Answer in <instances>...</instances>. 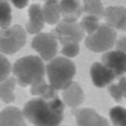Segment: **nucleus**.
I'll return each instance as SVG.
<instances>
[{"label": "nucleus", "instance_id": "bb28decb", "mask_svg": "<svg viewBox=\"0 0 126 126\" xmlns=\"http://www.w3.org/2000/svg\"><path fill=\"white\" fill-rule=\"evenodd\" d=\"M13 3V4L15 6L17 9H24V7H26V6L28 5V3L29 2L28 1H13L12 2Z\"/></svg>", "mask_w": 126, "mask_h": 126}, {"label": "nucleus", "instance_id": "a878e982", "mask_svg": "<svg viewBox=\"0 0 126 126\" xmlns=\"http://www.w3.org/2000/svg\"><path fill=\"white\" fill-rule=\"evenodd\" d=\"M115 46H116V50L126 54V36H123L120 39L117 40Z\"/></svg>", "mask_w": 126, "mask_h": 126}, {"label": "nucleus", "instance_id": "9d476101", "mask_svg": "<svg viewBox=\"0 0 126 126\" xmlns=\"http://www.w3.org/2000/svg\"><path fill=\"white\" fill-rule=\"evenodd\" d=\"M90 76L93 85L98 88L108 87L116 78L115 75L109 68L98 62L93 63L90 68Z\"/></svg>", "mask_w": 126, "mask_h": 126}, {"label": "nucleus", "instance_id": "9b49d317", "mask_svg": "<svg viewBox=\"0 0 126 126\" xmlns=\"http://www.w3.org/2000/svg\"><path fill=\"white\" fill-rule=\"evenodd\" d=\"M106 24L114 30H126V8L124 6H109L105 9Z\"/></svg>", "mask_w": 126, "mask_h": 126}, {"label": "nucleus", "instance_id": "c756f323", "mask_svg": "<svg viewBox=\"0 0 126 126\" xmlns=\"http://www.w3.org/2000/svg\"><path fill=\"white\" fill-rule=\"evenodd\" d=\"M63 126H68V125H63Z\"/></svg>", "mask_w": 126, "mask_h": 126}, {"label": "nucleus", "instance_id": "6ab92c4d", "mask_svg": "<svg viewBox=\"0 0 126 126\" xmlns=\"http://www.w3.org/2000/svg\"><path fill=\"white\" fill-rule=\"evenodd\" d=\"M82 12L86 13L87 15L95 16L97 19H101L104 17L105 9L103 3L98 0H86L83 1Z\"/></svg>", "mask_w": 126, "mask_h": 126}, {"label": "nucleus", "instance_id": "f257e3e1", "mask_svg": "<svg viewBox=\"0 0 126 126\" xmlns=\"http://www.w3.org/2000/svg\"><path fill=\"white\" fill-rule=\"evenodd\" d=\"M64 103L59 97L43 99L36 97L25 103L24 119L34 126H59L64 118Z\"/></svg>", "mask_w": 126, "mask_h": 126}, {"label": "nucleus", "instance_id": "2eb2a0df", "mask_svg": "<svg viewBox=\"0 0 126 126\" xmlns=\"http://www.w3.org/2000/svg\"><path fill=\"white\" fill-rule=\"evenodd\" d=\"M24 124L23 112L18 108L9 106L0 112V126H22Z\"/></svg>", "mask_w": 126, "mask_h": 126}, {"label": "nucleus", "instance_id": "b1692460", "mask_svg": "<svg viewBox=\"0 0 126 126\" xmlns=\"http://www.w3.org/2000/svg\"><path fill=\"white\" fill-rule=\"evenodd\" d=\"M12 70V66L9 61L0 53V82L9 78V75Z\"/></svg>", "mask_w": 126, "mask_h": 126}, {"label": "nucleus", "instance_id": "f8f14e48", "mask_svg": "<svg viewBox=\"0 0 126 126\" xmlns=\"http://www.w3.org/2000/svg\"><path fill=\"white\" fill-rule=\"evenodd\" d=\"M84 92L78 82H73L62 90V102L72 109H78L84 101Z\"/></svg>", "mask_w": 126, "mask_h": 126}, {"label": "nucleus", "instance_id": "393cba45", "mask_svg": "<svg viewBox=\"0 0 126 126\" xmlns=\"http://www.w3.org/2000/svg\"><path fill=\"white\" fill-rule=\"evenodd\" d=\"M108 92L109 93L110 96L117 103H120L123 99V93L118 83H111L108 86Z\"/></svg>", "mask_w": 126, "mask_h": 126}, {"label": "nucleus", "instance_id": "f3484780", "mask_svg": "<svg viewBox=\"0 0 126 126\" xmlns=\"http://www.w3.org/2000/svg\"><path fill=\"white\" fill-rule=\"evenodd\" d=\"M42 13L45 23L48 24H57L61 20V12L59 2L46 1L42 7Z\"/></svg>", "mask_w": 126, "mask_h": 126}, {"label": "nucleus", "instance_id": "aec40b11", "mask_svg": "<svg viewBox=\"0 0 126 126\" xmlns=\"http://www.w3.org/2000/svg\"><path fill=\"white\" fill-rule=\"evenodd\" d=\"M12 21L11 7L7 1L0 0V29L4 30L10 26Z\"/></svg>", "mask_w": 126, "mask_h": 126}, {"label": "nucleus", "instance_id": "20e7f679", "mask_svg": "<svg viewBox=\"0 0 126 126\" xmlns=\"http://www.w3.org/2000/svg\"><path fill=\"white\" fill-rule=\"evenodd\" d=\"M116 40V30L104 24H100L96 31L87 36L85 46L89 50L95 53H105L114 46Z\"/></svg>", "mask_w": 126, "mask_h": 126}, {"label": "nucleus", "instance_id": "6e6552de", "mask_svg": "<svg viewBox=\"0 0 126 126\" xmlns=\"http://www.w3.org/2000/svg\"><path fill=\"white\" fill-rule=\"evenodd\" d=\"M78 126H111L105 117L99 114L92 108L72 109Z\"/></svg>", "mask_w": 126, "mask_h": 126}, {"label": "nucleus", "instance_id": "1a4fd4ad", "mask_svg": "<svg viewBox=\"0 0 126 126\" xmlns=\"http://www.w3.org/2000/svg\"><path fill=\"white\" fill-rule=\"evenodd\" d=\"M103 65L109 68L115 77H121L126 72V54L119 50H109L102 56Z\"/></svg>", "mask_w": 126, "mask_h": 126}, {"label": "nucleus", "instance_id": "dca6fc26", "mask_svg": "<svg viewBox=\"0 0 126 126\" xmlns=\"http://www.w3.org/2000/svg\"><path fill=\"white\" fill-rule=\"evenodd\" d=\"M30 93L34 96L47 100L58 97L57 90H56L50 83L46 82L44 78L35 81L30 85Z\"/></svg>", "mask_w": 126, "mask_h": 126}, {"label": "nucleus", "instance_id": "a211bd4d", "mask_svg": "<svg viewBox=\"0 0 126 126\" xmlns=\"http://www.w3.org/2000/svg\"><path fill=\"white\" fill-rule=\"evenodd\" d=\"M15 78H8L0 82V99L5 103H11L15 101V89L16 86Z\"/></svg>", "mask_w": 126, "mask_h": 126}, {"label": "nucleus", "instance_id": "7ed1b4c3", "mask_svg": "<svg viewBox=\"0 0 126 126\" xmlns=\"http://www.w3.org/2000/svg\"><path fill=\"white\" fill-rule=\"evenodd\" d=\"M49 82L56 90H64L73 82L76 66L64 56H57L50 61L46 66Z\"/></svg>", "mask_w": 126, "mask_h": 126}, {"label": "nucleus", "instance_id": "4be33fe9", "mask_svg": "<svg viewBox=\"0 0 126 126\" xmlns=\"http://www.w3.org/2000/svg\"><path fill=\"white\" fill-rule=\"evenodd\" d=\"M100 19H97L95 16L92 15H86L82 17V19L80 21V25L82 27V30L84 31L85 34H87V35L93 34L98 29L100 26V23H99Z\"/></svg>", "mask_w": 126, "mask_h": 126}, {"label": "nucleus", "instance_id": "ddd939ff", "mask_svg": "<svg viewBox=\"0 0 126 126\" xmlns=\"http://www.w3.org/2000/svg\"><path fill=\"white\" fill-rule=\"evenodd\" d=\"M44 24L42 7L39 4H32L29 9V20L25 24L26 31L31 34H38L41 33Z\"/></svg>", "mask_w": 126, "mask_h": 126}, {"label": "nucleus", "instance_id": "39448f33", "mask_svg": "<svg viewBox=\"0 0 126 126\" xmlns=\"http://www.w3.org/2000/svg\"><path fill=\"white\" fill-rule=\"evenodd\" d=\"M26 31L22 26L15 24L0 30V53L15 54L24 46Z\"/></svg>", "mask_w": 126, "mask_h": 126}, {"label": "nucleus", "instance_id": "cd10ccee", "mask_svg": "<svg viewBox=\"0 0 126 126\" xmlns=\"http://www.w3.org/2000/svg\"><path fill=\"white\" fill-rule=\"evenodd\" d=\"M123 97H125V98L126 99V91L125 93H124V94H123Z\"/></svg>", "mask_w": 126, "mask_h": 126}, {"label": "nucleus", "instance_id": "f03ea898", "mask_svg": "<svg viewBox=\"0 0 126 126\" xmlns=\"http://www.w3.org/2000/svg\"><path fill=\"white\" fill-rule=\"evenodd\" d=\"M15 78L20 86L27 87L43 78L46 73L43 60L36 56H27L16 62L12 67Z\"/></svg>", "mask_w": 126, "mask_h": 126}, {"label": "nucleus", "instance_id": "412c9836", "mask_svg": "<svg viewBox=\"0 0 126 126\" xmlns=\"http://www.w3.org/2000/svg\"><path fill=\"white\" fill-rule=\"evenodd\" d=\"M109 119L114 126H126V109L114 106L109 110Z\"/></svg>", "mask_w": 126, "mask_h": 126}, {"label": "nucleus", "instance_id": "5701e85b", "mask_svg": "<svg viewBox=\"0 0 126 126\" xmlns=\"http://www.w3.org/2000/svg\"><path fill=\"white\" fill-rule=\"evenodd\" d=\"M62 54L66 58L76 57L80 51V46L79 42L77 41H66L62 43Z\"/></svg>", "mask_w": 126, "mask_h": 126}, {"label": "nucleus", "instance_id": "423d86ee", "mask_svg": "<svg viewBox=\"0 0 126 126\" xmlns=\"http://www.w3.org/2000/svg\"><path fill=\"white\" fill-rule=\"evenodd\" d=\"M61 44L66 41L80 42L85 37V33L78 21L62 19L50 32Z\"/></svg>", "mask_w": 126, "mask_h": 126}, {"label": "nucleus", "instance_id": "4468645a", "mask_svg": "<svg viewBox=\"0 0 126 126\" xmlns=\"http://www.w3.org/2000/svg\"><path fill=\"white\" fill-rule=\"evenodd\" d=\"M61 17L62 19L70 21H78L82 12V6L76 0H63L59 2Z\"/></svg>", "mask_w": 126, "mask_h": 126}, {"label": "nucleus", "instance_id": "c85d7f7f", "mask_svg": "<svg viewBox=\"0 0 126 126\" xmlns=\"http://www.w3.org/2000/svg\"><path fill=\"white\" fill-rule=\"evenodd\" d=\"M22 126H27V125H26V124H24V125H23Z\"/></svg>", "mask_w": 126, "mask_h": 126}, {"label": "nucleus", "instance_id": "0eeeda50", "mask_svg": "<svg viewBox=\"0 0 126 126\" xmlns=\"http://www.w3.org/2000/svg\"><path fill=\"white\" fill-rule=\"evenodd\" d=\"M31 46L42 60L50 62L57 54L58 40L51 33H40L32 40Z\"/></svg>", "mask_w": 126, "mask_h": 126}]
</instances>
